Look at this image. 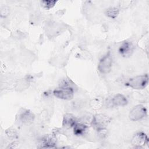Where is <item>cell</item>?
I'll return each instance as SVG.
<instances>
[{"label":"cell","instance_id":"1","mask_svg":"<svg viewBox=\"0 0 149 149\" xmlns=\"http://www.w3.org/2000/svg\"><path fill=\"white\" fill-rule=\"evenodd\" d=\"M54 95L62 100H70L74 96V90L69 84L63 83L59 88H56L53 91Z\"/></svg>","mask_w":149,"mask_h":149},{"label":"cell","instance_id":"2","mask_svg":"<svg viewBox=\"0 0 149 149\" xmlns=\"http://www.w3.org/2000/svg\"><path fill=\"white\" fill-rule=\"evenodd\" d=\"M148 83V76L147 74L140 75L131 78L126 83V85L136 90H141L146 88Z\"/></svg>","mask_w":149,"mask_h":149},{"label":"cell","instance_id":"3","mask_svg":"<svg viewBox=\"0 0 149 149\" xmlns=\"http://www.w3.org/2000/svg\"><path fill=\"white\" fill-rule=\"evenodd\" d=\"M109 122V118L104 114L95 115L92 120V125L99 133H103Z\"/></svg>","mask_w":149,"mask_h":149},{"label":"cell","instance_id":"4","mask_svg":"<svg viewBox=\"0 0 149 149\" xmlns=\"http://www.w3.org/2000/svg\"><path fill=\"white\" fill-rule=\"evenodd\" d=\"M112 56L110 52H108L100 59L98 65V71L102 74L109 73L112 68Z\"/></svg>","mask_w":149,"mask_h":149},{"label":"cell","instance_id":"5","mask_svg":"<svg viewBox=\"0 0 149 149\" xmlns=\"http://www.w3.org/2000/svg\"><path fill=\"white\" fill-rule=\"evenodd\" d=\"M146 115V108L141 105H137L133 107V108L130 111L129 116L131 120L137 121L145 117Z\"/></svg>","mask_w":149,"mask_h":149},{"label":"cell","instance_id":"6","mask_svg":"<svg viewBox=\"0 0 149 149\" xmlns=\"http://www.w3.org/2000/svg\"><path fill=\"white\" fill-rule=\"evenodd\" d=\"M148 142V138L147 136L143 132H139L136 133L132 139V143L133 146L140 147Z\"/></svg>","mask_w":149,"mask_h":149},{"label":"cell","instance_id":"7","mask_svg":"<svg viewBox=\"0 0 149 149\" xmlns=\"http://www.w3.org/2000/svg\"><path fill=\"white\" fill-rule=\"evenodd\" d=\"M133 46L129 41L123 42L119 48V52L123 56H127L133 51Z\"/></svg>","mask_w":149,"mask_h":149},{"label":"cell","instance_id":"8","mask_svg":"<svg viewBox=\"0 0 149 149\" xmlns=\"http://www.w3.org/2000/svg\"><path fill=\"white\" fill-rule=\"evenodd\" d=\"M111 102L113 106L116 107H123L127 104L126 98L120 94H118L114 95L111 99Z\"/></svg>","mask_w":149,"mask_h":149},{"label":"cell","instance_id":"9","mask_svg":"<svg viewBox=\"0 0 149 149\" xmlns=\"http://www.w3.org/2000/svg\"><path fill=\"white\" fill-rule=\"evenodd\" d=\"M77 123L76 118L72 114L66 113L64 115L63 119V126L66 128L73 127Z\"/></svg>","mask_w":149,"mask_h":149},{"label":"cell","instance_id":"10","mask_svg":"<svg viewBox=\"0 0 149 149\" xmlns=\"http://www.w3.org/2000/svg\"><path fill=\"white\" fill-rule=\"evenodd\" d=\"M87 128V126L86 125L80 123H76L73 126L74 134L76 136L83 135L85 133Z\"/></svg>","mask_w":149,"mask_h":149},{"label":"cell","instance_id":"11","mask_svg":"<svg viewBox=\"0 0 149 149\" xmlns=\"http://www.w3.org/2000/svg\"><path fill=\"white\" fill-rule=\"evenodd\" d=\"M34 118V115L28 111H25L23 112L22 113H20L19 116L20 120L23 123H29L33 121Z\"/></svg>","mask_w":149,"mask_h":149},{"label":"cell","instance_id":"12","mask_svg":"<svg viewBox=\"0 0 149 149\" xmlns=\"http://www.w3.org/2000/svg\"><path fill=\"white\" fill-rule=\"evenodd\" d=\"M119 13V9L115 7L109 8L105 12L106 15L108 17L112 19H115L118 16Z\"/></svg>","mask_w":149,"mask_h":149},{"label":"cell","instance_id":"13","mask_svg":"<svg viewBox=\"0 0 149 149\" xmlns=\"http://www.w3.org/2000/svg\"><path fill=\"white\" fill-rule=\"evenodd\" d=\"M42 144L43 145L41 147L42 148H53L54 147L55 141L52 138L46 137L42 140Z\"/></svg>","mask_w":149,"mask_h":149},{"label":"cell","instance_id":"14","mask_svg":"<svg viewBox=\"0 0 149 149\" xmlns=\"http://www.w3.org/2000/svg\"><path fill=\"white\" fill-rule=\"evenodd\" d=\"M56 3V1H51V0L42 1L41 2V4L42 6L47 9H49L53 8L55 6Z\"/></svg>","mask_w":149,"mask_h":149},{"label":"cell","instance_id":"15","mask_svg":"<svg viewBox=\"0 0 149 149\" xmlns=\"http://www.w3.org/2000/svg\"><path fill=\"white\" fill-rule=\"evenodd\" d=\"M9 9L6 6H3L1 8V17H6L9 15Z\"/></svg>","mask_w":149,"mask_h":149}]
</instances>
